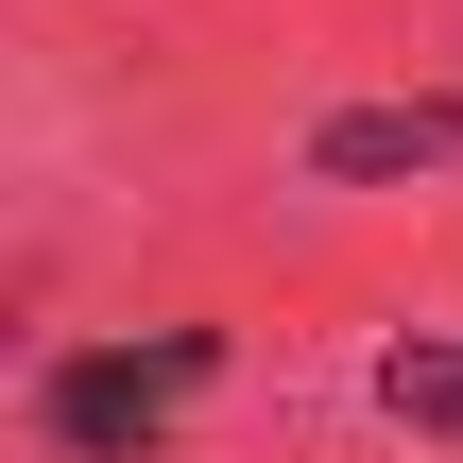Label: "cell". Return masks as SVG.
I'll use <instances>...</instances> for the list:
<instances>
[{"mask_svg": "<svg viewBox=\"0 0 463 463\" xmlns=\"http://www.w3.org/2000/svg\"><path fill=\"white\" fill-rule=\"evenodd\" d=\"M223 378V326H155V344H69L34 378V447L52 463H155L172 412Z\"/></svg>", "mask_w": 463, "mask_h": 463, "instance_id": "1", "label": "cell"}, {"mask_svg": "<svg viewBox=\"0 0 463 463\" xmlns=\"http://www.w3.org/2000/svg\"><path fill=\"white\" fill-rule=\"evenodd\" d=\"M447 155H463V86L326 103V120H309V172H326V189H395V172H447Z\"/></svg>", "mask_w": 463, "mask_h": 463, "instance_id": "2", "label": "cell"}, {"mask_svg": "<svg viewBox=\"0 0 463 463\" xmlns=\"http://www.w3.org/2000/svg\"><path fill=\"white\" fill-rule=\"evenodd\" d=\"M361 395H378V430H412V447H463V326H395Z\"/></svg>", "mask_w": 463, "mask_h": 463, "instance_id": "3", "label": "cell"}]
</instances>
